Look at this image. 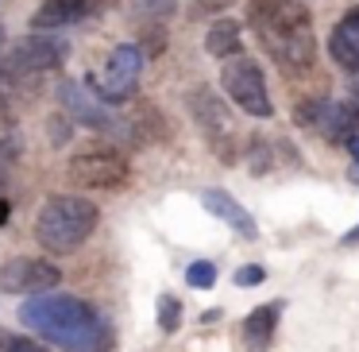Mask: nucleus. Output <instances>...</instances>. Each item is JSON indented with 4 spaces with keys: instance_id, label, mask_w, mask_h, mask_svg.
Listing matches in <instances>:
<instances>
[{
    "instance_id": "obj_1",
    "label": "nucleus",
    "mask_w": 359,
    "mask_h": 352,
    "mask_svg": "<svg viewBox=\"0 0 359 352\" xmlns=\"http://www.w3.org/2000/svg\"><path fill=\"white\" fill-rule=\"evenodd\" d=\"M16 318L24 329H32L47 344H58L62 352H112L116 344L112 325L78 294H32Z\"/></svg>"
},
{
    "instance_id": "obj_2",
    "label": "nucleus",
    "mask_w": 359,
    "mask_h": 352,
    "mask_svg": "<svg viewBox=\"0 0 359 352\" xmlns=\"http://www.w3.org/2000/svg\"><path fill=\"white\" fill-rule=\"evenodd\" d=\"M248 27L286 74H305L317 58V32L302 0H248Z\"/></svg>"
},
{
    "instance_id": "obj_3",
    "label": "nucleus",
    "mask_w": 359,
    "mask_h": 352,
    "mask_svg": "<svg viewBox=\"0 0 359 352\" xmlns=\"http://www.w3.org/2000/svg\"><path fill=\"white\" fill-rule=\"evenodd\" d=\"M101 209L97 202L81 194H58L50 202H43L39 217H35V240L43 244V252H55V256H70L74 248L93 236Z\"/></svg>"
},
{
    "instance_id": "obj_4",
    "label": "nucleus",
    "mask_w": 359,
    "mask_h": 352,
    "mask_svg": "<svg viewBox=\"0 0 359 352\" xmlns=\"http://www.w3.org/2000/svg\"><path fill=\"white\" fill-rule=\"evenodd\" d=\"M220 86L224 93L240 105L248 117L255 120H271L274 117V101H271V89H266V74L255 58H228L220 66Z\"/></svg>"
},
{
    "instance_id": "obj_5",
    "label": "nucleus",
    "mask_w": 359,
    "mask_h": 352,
    "mask_svg": "<svg viewBox=\"0 0 359 352\" xmlns=\"http://www.w3.org/2000/svg\"><path fill=\"white\" fill-rule=\"evenodd\" d=\"M58 105L66 109V117L81 128H93V132H104V136H116V140H128L132 132H124V120L86 86V82H74V78H62L58 82Z\"/></svg>"
},
{
    "instance_id": "obj_6",
    "label": "nucleus",
    "mask_w": 359,
    "mask_h": 352,
    "mask_svg": "<svg viewBox=\"0 0 359 352\" xmlns=\"http://www.w3.org/2000/svg\"><path fill=\"white\" fill-rule=\"evenodd\" d=\"M140 74H143V51L135 47V43H120L109 55L104 74H89L86 86L93 89L104 105H124L128 97L135 93V86H140Z\"/></svg>"
},
{
    "instance_id": "obj_7",
    "label": "nucleus",
    "mask_w": 359,
    "mask_h": 352,
    "mask_svg": "<svg viewBox=\"0 0 359 352\" xmlns=\"http://www.w3.org/2000/svg\"><path fill=\"white\" fill-rule=\"evenodd\" d=\"M297 124L325 136L328 143H348L351 136H359V105L340 97H313L297 109Z\"/></svg>"
},
{
    "instance_id": "obj_8",
    "label": "nucleus",
    "mask_w": 359,
    "mask_h": 352,
    "mask_svg": "<svg viewBox=\"0 0 359 352\" xmlns=\"http://www.w3.org/2000/svg\"><path fill=\"white\" fill-rule=\"evenodd\" d=\"M189 112H194L205 143L220 155V163H236V151H232L236 124H232V117H228L224 97H217V89H209V86H197L194 93H189Z\"/></svg>"
},
{
    "instance_id": "obj_9",
    "label": "nucleus",
    "mask_w": 359,
    "mask_h": 352,
    "mask_svg": "<svg viewBox=\"0 0 359 352\" xmlns=\"http://www.w3.org/2000/svg\"><path fill=\"white\" fill-rule=\"evenodd\" d=\"M66 55H70V43L66 39H58V35H50V32H43V35L35 32L12 51V58H4V66H8L20 82H32V78H39V74L58 70V66L66 63Z\"/></svg>"
},
{
    "instance_id": "obj_10",
    "label": "nucleus",
    "mask_w": 359,
    "mask_h": 352,
    "mask_svg": "<svg viewBox=\"0 0 359 352\" xmlns=\"http://www.w3.org/2000/svg\"><path fill=\"white\" fill-rule=\"evenodd\" d=\"M58 282H62V271L43 256H16L0 263V290H8V294H47Z\"/></svg>"
},
{
    "instance_id": "obj_11",
    "label": "nucleus",
    "mask_w": 359,
    "mask_h": 352,
    "mask_svg": "<svg viewBox=\"0 0 359 352\" xmlns=\"http://www.w3.org/2000/svg\"><path fill=\"white\" fill-rule=\"evenodd\" d=\"M70 178L78 186H93V190H120L132 178V167L120 151H86V155L70 159Z\"/></svg>"
},
{
    "instance_id": "obj_12",
    "label": "nucleus",
    "mask_w": 359,
    "mask_h": 352,
    "mask_svg": "<svg viewBox=\"0 0 359 352\" xmlns=\"http://www.w3.org/2000/svg\"><path fill=\"white\" fill-rule=\"evenodd\" d=\"M93 12H97V0H43L27 24H32V32H62V27L81 24Z\"/></svg>"
},
{
    "instance_id": "obj_13",
    "label": "nucleus",
    "mask_w": 359,
    "mask_h": 352,
    "mask_svg": "<svg viewBox=\"0 0 359 352\" xmlns=\"http://www.w3.org/2000/svg\"><path fill=\"white\" fill-rule=\"evenodd\" d=\"M201 205L212 213L217 221H224L228 228H232L236 236H243V240H259V225H255V217H251L248 209H243L240 202H236L228 190H220V186H209V190H201Z\"/></svg>"
},
{
    "instance_id": "obj_14",
    "label": "nucleus",
    "mask_w": 359,
    "mask_h": 352,
    "mask_svg": "<svg viewBox=\"0 0 359 352\" xmlns=\"http://www.w3.org/2000/svg\"><path fill=\"white\" fill-rule=\"evenodd\" d=\"M282 310L286 306L274 298V302H263V306H255V310L243 318V325H240V344L248 352H266L274 344V333H278V321H282Z\"/></svg>"
},
{
    "instance_id": "obj_15",
    "label": "nucleus",
    "mask_w": 359,
    "mask_h": 352,
    "mask_svg": "<svg viewBox=\"0 0 359 352\" xmlns=\"http://www.w3.org/2000/svg\"><path fill=\"white\" fill-rule=\"evenodd\" d=\"M328 55L348 74L359 70V4L351 12H344L340 24L332 27V35H328Z\"/></svg>"
},
{
    "instance_id": "obj_16",
    "label": "nucleus",
    "mask_w": 359,
    "mask_h": 352,
    "mask_svg": "<svg viewBox=\"0 0 359 352\" xmlns=\"http://www.w3.org/2000/svg\"><path fill=\"white\" fill-rule=\"evenodd\" d=\"M205 51H209L212 58H220V63L240 58V51H243L240 24H236V20H220V24H212L209 35H205Z\"/></svg>"
},
{
    "instance_id": "obj_17",
    "label": "nucleus",
    "mask_w": 359,
    "mask_h": 352,
    "mask_svg": "<svg viewBox=\"0 0 359 352\" xmlns=\"http://www.w3.org/2000/svg\"><path fill=\"white\" fill-rule=\"evenodd\" d=\"M155 310H158V318H155L158 329H163L166 337L178 333V329H182V313H186V310H182V298L178 294H158Z\"/></svg>"
},
{
    "instance_id": "obj_18",
    "label": "nucleus",
    "mask_w": 359,
    "mask_h": 352,
    "mask_svg": "<svg viewBox=\"0 0 359 352\" xmlns=\"http://www.w3.org/2000/svg\"><path fill=\"white\" fill-rule=\"evenodd\" d=\"M186 282L194 290H212L217 287V263L212 259H197V263L186 267Z\"/></svg>"
},
{
    "instance_id": "obj_19",
    "label": "nucleus",
    "mask_w": 359,
    "mask_h": 352,
    "mask_svg": "<svg viewBox=\"0 0 359 352\" xmlns=\"http://www.w3.org/2000/svg\"><path fill=\"white\" fill-rule=\"evenodd\" d=\"M248 159H251V174H266V171L274 167L271 143H266V140H251V143H248Z\"/></svg>"
},
{
    "instance_id": "obj_20",
    "label": "nucleus",
    "mask_w": 359,
    "mask_h": 352,
    "mask_svg": "<svg viewBox=\"0 0 359 352\" xmlns=\"http://www.w3.org/2000/svg\"><path fill=\"white\" fill-rule=\"evenodd\" d=\"M263 279H266V267L263 263H243V267H236V275H232V282H236V287H243V290L259 287Z\"/></svg>"
},
{
    "instance_id": "obj_21",
    "label": "nucleus",
    "mask_w": 359,
    "mask_h": 352,
    "mask_svg": "<svg viewBox=\"0 0 359 352\" xmlns=\"http://www.w3.org/2000/svg\"><path fill=\"white\" fill-rule=\"evenodd\" d=\"M16 151H20V143L12 140V136H4V140H0V186H4V178H8L12 163H16Z\"/></svg>"
},
{
    "instance_id": "obj_22",
    "label": "nucleus",
    "mask_w": 359,
    "mask_h": 352,
    "mask_svg": "<svg viewBox=\"0 0 359 352\" xmlns=\"http://www.w3.org/2000/svg\"><path fill=\"white\" fill-rule=\"evenodd\" d=\"M0 352H50V348L35 344L32 337H0Z\"/></svg>"
},
{
    "instance_id": "obj_23",
    "label": "nucleus",
    "mask_w": 359,
    "mask_h": 352,
    "mask_svg": "<svg viewBox=\"0 0 359 352\" xmlns=\"http://www.w3.org/2000/svg\"><path fill=\"white\" fill-rule=\"evenodd\" d=\"M143 16H155V20H166L174 12V0H135Z\"/></svg>"
},
{
    "instance_id": "obj_24",
    "label": "nucleus",
    "mask_w": 359,
    "mask_h": 352,
    "mask_svg": "<svg viewBox=\"0 0 359 352\" xmlns=\"http://www.w3.org/2000/svg\"><path fill=\"white\" fill-rule=\"evenodd\" d=\"M340 248H359V225L348 228V233L340 236Z\"/></svg>"
},
{
    "instance_id": "obj_25",
    "label": "nucleus",
    "mask_w": 359,
    "mask_h": 352,
    "mask_svg": "<svg viewBox=\"0 0 359 352\" xmlns=\"http://www.w3.org/2000/svg\"><path fill=\"white\" fill-rule=\"evenodd\" d=\"M8 217H12V205H8V197H0V228L8 225Z\"/></svg>"
},
{
    "instance_id": "obj_26",
    "label": "nucleus",
    "mask_w": 359,
    "mask_h": 352,
    "mask_svg": "<svg viewBox=\"0 0 359 352\" xmlns=\"http://www.w3.org/2000/svg\"><path fill=\"white\" fill-rule=\"evenodd\" d=\"M348 155L359 163V136H351V140H348Z\"/></svg>"
},
{
    "instance_id": "obj_27",
    "label": "nucleus",
    "mask_w": 359,
    "mask_h": 352,
    "mask_svg": "<svg viewBox=\"0 0 359 352\" xmlns=\"http://www.w3.org/2000/svg\"><path fill=\"white\" fill-rule=\"evenodd\" d=\"M351 97H355V105H359V70H351Z\"/></svg>"
}]
</instances>
